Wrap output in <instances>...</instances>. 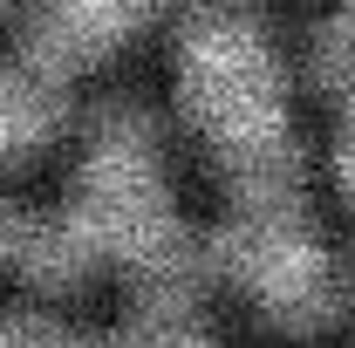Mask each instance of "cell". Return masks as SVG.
Instances as JSON below:
<instances>
[{
  "label": "cell",
  "instance_id": "obj_1",
  "mask_svg": "<svg viewBox=\"0 0 355 348\" xmlns=\"http://www.w3.org/2000/svg\"><path fill=\"white\" fill-rule=\"evenodd\" d=\"M178 103L212 137L239 212L301 205V143L287 130V89L246 0H191L178 21Z\"/></svg>",
  "mask_w": 355,
  "mask_h": 348
},
{
  "label": "cell",
  "instance_id": "obj_2",
  "mask_svg": "<svg viewBox=\"0 0 355 348\" xmlns=\"http://www.w3.org/2000/svg\"><path fill=\"white\" fill-rule=\"evenodd\" d=\"M219 266L253 294V301L280 321V328H321L342 307V280L301 205H266V212H232L219 239H212Z\"/></svg>",
  "mask_w": 355,
  "mask_h": 348
},
{
  "label": "cell",
  "instance_id": "obj_3",
  "mask_svg": "<svg viewBox=\"0 0 355 348\" xmlns=\"http://www.w3.org/2000/svg\"><path fill=\"white\" fill-rule=\"evenodd\" d=\"M150 14H157V0H42L21 55L55 76H76L89 62H103L116 42H130Z\"/></svg>",
  "mask_w": 355,
  "mask_h": 348
},
{
  "label": "cell",
  "instance_id": "obj_4",
  "mask_svg": "<svg viewBox=\"0 0 355 348\" xmlns=\"http://www.w3.org/2000/svg\"><path fill=\"white\" fill-rule=\"evenodd\" d=\"M62 116H69V76H55V69L28 62V55L0 69V164H14L35 143H48Z\"/></svg>",
  "mask_w": 355,
  "mask_h": 348
},
{
  "label": "cell",
  "instance_id": "obj_5",
  "mask_svg": "<svg viewBox=\"0 0 355 348\" xmlns=\"http://www.w3.org/2000/svg\"><path fill=\"white\" fill-rule=\"evenodd\" d=\"M314 82L355 96V0H342V14L314 35Z\"/></svg>",
  "mask_w": 355,
  "mask_h": 348
},
{
  "label": "cell",
  "instance_id": "obj_6",
  "mask_svg": "<svg viewBox=\"0 0 355 348\" xmlns=\"http://www.w3.org/2000/svg\"><path fill=\"white\" fill-rule=\"evenodd\" d=\"M110 348H219L212 335H198L184 314H144L130 335H116Z\"/></svg>",
  "mask_w": 355,
  "mask_h": 348
},
{
  "label": "cell",
  "instance_id": "obj_7",
  "mask_svg": "<svg viewBox=\"0 0 355 348\" xmlns=\"http://www.w3.org/2000/svg\"><path fill=\"white\" fill-rule=\"evenodd\" d=\"M0 348H103V342H76V335H62L48 321H7L0 328Z\"/></svg>",
  "mask_w": 355,
  "mask_h": 348
},
{
  "label": "cell",
  "instance_id": "obj_8",
  "mask_svg": "<svg viewBox=\"0 0 355 348\" xmlns=\"http://www.w3.org/2000/svg\"><path fill=\"white\" fill-rule=\"evenodd\" d=\"M335 171H342V191L355 198V103H349V116H342V150H335Z\"/></svg>",
  "mask_w": 355,
  "mask_h": 348
},
{
  "label": "cell",
  "instance_id": "obj_9",
  "mask_svg": "<svg viewBox=\"0 0 355 348\" xmlns=\"http://www.w3.org/2000/svg\"><path fill=\"white\" fill-rule=\"evenodd\" d=\"M14 253H21V218L0 205V260H14Z\"/></svg>",
  "mask_w": 355,
  "mask_h": 348
},
{
  "label": "cell",
  "instance_id": "obj_10",
  "mask_svg": "<svg viewBox=\"0 0 355 348\" xmlns=\"http://www.w3.org/2000/svg\"><path fill=\"white\" fill-rule=\"evenodd\" d=\"M0 14H7V0H0Z\"/></svg>",
  "mask_w": 355,
  "mask_h": 348
}]
</instances>
